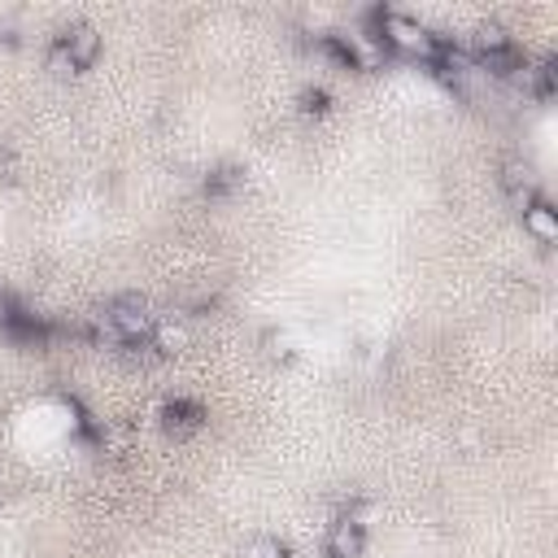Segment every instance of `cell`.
Masks as SVG:
<instances>
[{"instance_id": "obj_1", "label": "cell", "mask_w": 558, "mask_h": 558, "mask_svg": "<svg viewBox=\"0 0 558 558\" xmlns=\"http://www.w3.org/2000/svg\"><path fill=\"white\" fill-rule=\"evenodd\" d=\"M153 305L144 296H113L105 310H100V336H109L113 344H140L153 336Z\"/></svg>"}, {"instance_id": "obj_8", "label": "cell", "mask_w": 558, "mask_h": 558, "mask_svg": "<svg viewBox=\"0 0 558 558\" xmlns=\"http://www.w3.org/2000/svg\"><path fill=\"white\" fill-rule=\"evenodd\" d=\"M148 344H153L157 353H179V349H187V327H183L179 318H157Z\"/></svg>"}, {"instance_id": "obj_3", "label": "cell", "mask_w": 558, "mask_h": 558, "mask_svg": "<svg viewBox=\"0 0 558 558\" xmlns=\"http://www.w3.org/2000/svg\"><path fill=\"white\" fill-rule=\"evenodd\" d=\"M100 57V31L92 22H74L57 35V44L48 48V70L52 74H78Z\"/></svg>"}, {"instance_id": "obj_5", "label": "cell", "mask_w": 558, "mask_h": 558, "mask_svg": "<svg viewBox=\"0 0 558 558\" xmlns=\"http://www.w3.org/2000/svg\"><path fill=\"white\" fill-rule=\"evenodd\" d=\"M366 549V527L357 514H340L327 527V558H362Z\"/></svg>"}, {"instance_id": "obj_2", "label": "cell", "mask_w": 558, "mask_h": 558, "mask_svg": "<svg viewBox=\"0 0 558 558\" xmlns=\"http://www.w3.org/2000/svg\"><path fill=\"white\" fill-rule=\"evenodd\" d=\"M375 35H379L384 48H397V52L418 57V61H432V65H436V57H440V48H445L423 22H414V17H405V13H379V17H375Z\"/></svg>"}, {"instance_id": "obj_4", "label": "cell", "mask_w": 558, "mask_h": 558, "mask_svg": "<svg viewBox=\"0 0 558 558\" xmlns=\"http://www.w3.org/2000/svg\"><path fill=\"white\" fill-rule=\"evenodd\" d=\"M157 418H161V432L174 436V440H187V436H196V432L205 427V410H201L196 401H187V397L166 401Z\"/></svg>"}, {"instance_id": "obj_6", "label": "cell", "mask_w": 558, "mask_h": 558, "mask_svg": "<svg viewBox=\"0 0 558 558\" xmlns=\"http://www.w3.org/2000/svg\"><path fill=\"white\" fill-rule=\"evenodd\" d=\"M523 231H527L536 244H558V209H549L545 201L523 205Z\"/></svg>"}, {"instance_id": "obj_9", "label": "cell", "mask_w": 558, "mask_h": 558, "mask_svg": "<svg viewBox=\"0 0 558 558\" xmlns=\"http://www.w3.org/2000/svg\"><path fill=\"white\" fill-rule=\"evenodd\" d=\"M240 558H288V545L279 536H248Z\"/></svg>"}, {"instance_id": "obj_10", "label": "cell", "mask_w": 558, "mask_h": 558, "mask_svg": "<svg viewBox=\"0 0 558 558\" xmlns=\"http://www.w3.org/2000/svg\"><path fill=\"white\" fill-rule=\"evenodd\" d=\"M327 109V92H301V113H323Z\"/></svg>"}, {"instance_id": "obj_7", "label": "cell", "mask_w": 558, "mask_h": 558, "mask_svg": "<svg viewBox=\"0 0 558 558\" xmlns=\"http://www.w3.org/2000/svg\"><path fill=\"white\" fill-rule=\"evenodd\" d=\"M501 183H506V192L514 196L519 209L536 201V179H532V166H527V161H519V157L506 161V166H501Z\"/></svg>"}]
</instances>
